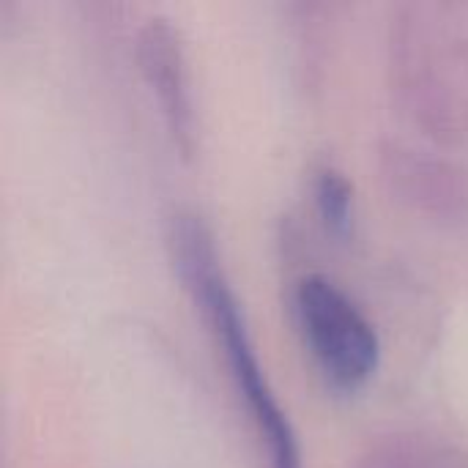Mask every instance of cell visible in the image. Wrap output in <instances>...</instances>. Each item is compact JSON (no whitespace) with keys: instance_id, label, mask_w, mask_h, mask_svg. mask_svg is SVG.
<instances>
[{"instance_id":"6","label":"cell","mask_w":468,"mask_h":468,"mask_svg":"<svg viewBox=\"0 0 468 468\" xmlns=\"http://www.w3.org/2000/svg\"><path fill=\"white\" fill-rule=\"evenodd\" d=\"M310 192L324 230L335 239H346L354 228V184L348 176L329 162L315 165Z\"/></svg>"},{"instance_id":"2","label":"cell","mask_w":468,"mask_h":468,"mask_svg":"<svg viewBox=\"0 0 468 468\" xmlns=\"http://www.w3.org/2000/svg\"><path fill=\"white\" fill-rule=\"evenodd\" d=\"M387 69L406 115L441 145H468V22L447 5L398 8Z\"/></svg>"},{"instance_id":"4","label":"cell","mask_w":468,"mask_h":468,"mask_svg":"<svg viewBox=\"0 0 468 468\" xmlns=\"http://www.w3.org/2000/svg\"><path fill=\"white\" fill-rule=\"evenodd\" d=\"M134 52L173 145L189 159L197 145V104L181 30L167 16H148L137 27Z\"/></svg>"},{"instance_id":"3","label":"cell","mask_w":468,"mask_h":468,"mask_svg":"<svg viewBox=\"0 0 468 468\" xmlns=\"http://www.w3.org/2000/svg\"><path fill=\"white\" fill-rule=\"evenodd\" d=\"M291 313L302 346L329 389L362 392L381 367V337L359 302L329 274L310 271L291 285Z\"/></svg>"},{"instance_id":"5","label":"cell","mask_w":468,"mask_h":468,"mask_svg":"<svg viewBox=\"0 0 468 468\" xmlns=\"http://www.w3.org/2000/svg\"><path fill=\"white\" fill-rule=\"evenodd\" d=\"M384 178L403 203L420 211L452 217L468 208V173L428 148L406 143L384 148Z\"/></svg>"},{"instance_id":"1","label":"cell","mask_w":468,"mask_h":468,"mask_svg":"<svg viewBox=\"0 0 468 468\" xmlns=\"http://www.w3.org/2000/svg\"><path fill=\"white\" fill-rule=\"evenodd\" d=\"M167 241L184 288L192 293L197 310L211 326V335L217 337V346L222 348L230 381L247 406L255 433L266 450L269 468H304L296 428L280 406L277 392L271 389L258 359L247 315L222 269L211 228L195 211H176Z\"/></svg>"}]
</instances>
